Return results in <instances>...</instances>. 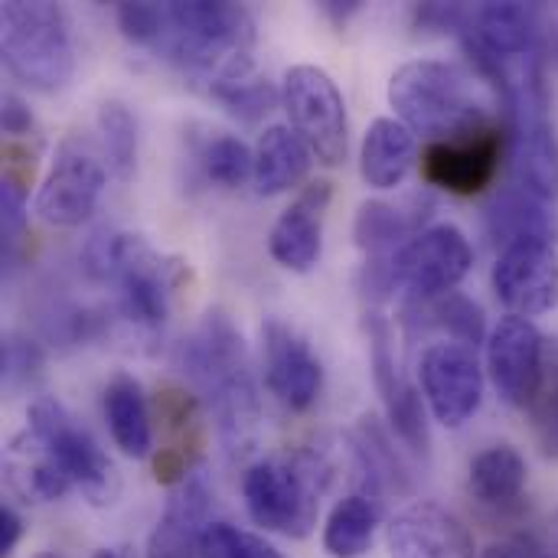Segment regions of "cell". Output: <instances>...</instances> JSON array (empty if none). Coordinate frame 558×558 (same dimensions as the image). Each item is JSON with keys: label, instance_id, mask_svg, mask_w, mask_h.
Wrapping results in <instances>:
<instances>
[{"label": "cell", "instance_id": "cell-24", "mask_svg": "<svg viewBox=\"0 0 558 558\" xmlns=\"http://www.w3.org/2000/svg\"><path fill=\"white\" fill-rule=\"evenodd\" d=\"M418 160V141L399 118H376L360 144V177L373 190H396Z\"/></svg>", "mask_w": 558, "mask_h": 558}, {"label": "cell", "instance_id": "cell-38", "mask_svg": "<svg viewBox=\"0 0 558 558\" xmlns=\"http://www.w3.org/2000/svg\"><path fill=\"white\" fill-rule=\"evenodd\" d=\"M39 366H43V356L33 343H26V340H7L3 343V379L7 383H23Z\"/></svg>", "mask_w": 558, "mask_h": 558}, {"label": "cell", "instance_id": "cell-1", "mask_svg": "<svg viewBox=\"0 0 558 558\" xmlns=\"http://www.w3.org/2000/svg\"><path fill=\"white\" fill-rule=\"evenodd\" d=\"M177 366L196 389L216 422L229 454H242L258 435V386L248 366V350L235 324L222 311H209L177 350Z\"/></svg>", "mask_w": 558, "mask_h": 558}, {"label": "cell", "instance_id": "cell-30", "mask_svg": "<svg viewBox=\"0 0 558 558\" xmlns=\"http://www.w3.org/2000/svg\"><path fill=\"white\" fill-rule=\"evenodd\" d=\"M487 229L500 245L520 239H556V219L549 216L546 203H539L520 186L504 190L494 199V206L487 209Z\"/></svg>", "mask_w": 558, "mask_h": 558}, {"label": "cell", "instance_id": "cell-12", "mask_svg": "<svg viewBox=\"0 0 558 558\" xmlns=\"http://www.w3.org/2000/svg\"><path fill=\"white\" fill-rule=\"evenodd\" d=\"M497 301L517 317H543L558 307V245L553 239H520L504 245L494 275Z\"/></svg>", "mask_w": 558, "mask_h": 558}, {"label": "cell", "instance_id": "cell-25", "mask_svg": "<svg viewBox=\"0 0 558 558\" xmlns=\"http://www.w3.org/2000/svg\"><path fill=\"white\" fill-rule=\"evenodd\" d=\"M101 405H105L108 432H111V441L118 445V451L134 461L150 458L154 428H150V412H147L141 383L128 373H114L105 386Z\"/></svg>", "mask_w": 558, "mask_h": 558}, {"label": "cell", "instance_id": "cell-18", "mask_svg": "<svg viewBox=\"0 0 558 558\" xmlns=\"http://www.w3.org/2000/svg\"><path fill=\"white\" fill-rule=\"evenodd\" d=\"M330 180H311L298 199L275 219L268 232V255L294 275L314 271L324 248V213L330 206Z\"/></svg>", "mask_w": 558, "mask_h": 558}, {"label": "cell", "instance_id": "cell-26", "mask_svg": "<svg viewBox=\"0 0 558 558\" xmlns=\"http://www.w3.org/2000/svg\"><path fill=\"white\" fill-rule=\"evenodd\" d=\"M383 526V497L356 490L343 497L324 523V553L330 558H363L373 553Z\"/></svg>", "mask_w": 558, "mask_h": 558}, {"label": "cell", "instance_id": "cell-19", "mask_svg": "<svg viewBox=\"0 0 558 558\" xmlns=\"http://www.w3.org/2000/svg\"><path fill=\"white\" fill-rule=\"evenodd\" d=\"M213 487L203 471H190L173 484L160 520L147 536L144 558H199L203 530L213 523Z\"/></svg>", "mask_w": 558, "mask_h": 558}, {"label": "cell", "instance_id": "cell-31", "mask_svg": "<svg viewBox=\"0 0 558 558\" xmlns=\"http://www.w3.org/2000/svg\"><path fill=\"white\" fill-rule=\"evenodd\" d=\"M98 134H101V150L118 180H131L137 167V121L131 108L118 98L105 101L98 108Z\"/></svg>", "mask_w": 558, "mask_h": 558}, {"label": "cell", "instance_id": "cell-17", "mask_svg": "<svg viewBox=\"0 0 558 558\" xmlns=\"http://www.w3.org/2000/svg\"><path fill=\"white\" fill-rule=\"evenodd\" d=\"M389 558H477L474 533L435 500H415L386 526Z\"/></svg>", "mask_w": 558, "mask_h": 558}, {"label": "cell", "instance_id": "cell-28", "mask_svg": "<svg viewBox=\"0 0 558 558\" xmlns=\"http://www.w3.org/2000/svg\"><path fill=\"white\" fill-rule=\"evenodd\" d=\"M392 428H383L376 415H363L350 428V448L356 458V468L363 474V490L383 497L386 490H409V471L392 448L389 438Z\"/></svg>", "mask_w": 558, "mask_h": 558}, {"label": "cell", "instance_id": "cell-11", "mask_svg": "<svg viewBox=\"0 0 558 558\" xmlns=\"http://www.w3.org/2000/svg\"><path fill=\"white\" fill-rule=\"evenodd\" d=\"M425 405L445 428L468 425L484 402V366L464 343H432L418 360Z\"/></svg>", "mask_w": 558, "mask_h": 558}, {"label": "cell", "instance_id": "cell-43", "mask_svg": "<svg viewBox=\"0 0 558 558\" xmlns=\"http://www.w3.org/2000/svg\"><path fill=\"white\" fill-rule=\"evenodd\" d=\"M88 558H134V553L128 546H101V549H95Z\"/></svg>", "mask_w": 558, "mask_h": 558}, {"label": "cell", "instance_id": "cell-16", "mask_svg": "<svg viewBox=\"0 0 558 558\" xmlns=\"http://www.w3.org/2000/svg\"><path fill=\"white\" fill-rule=\"evenodd\" d=\"M504 144L507 141L497 124L477 128L461 137L432 141L422 154V173L432 186H441L454 196H477L494 183Z\"/></svg>", "mask_w": 558, "mask_h": 558}, {"label": "cell", "instance_id": "cell-40", "mask_svg": "<svg viewBox=\"0 0 558 558\" xmlns=\"http://www.w3.org/2000/svg\"><path fill=\"white\" fill-rule=\"evenodd\" d=\"M3 134H10V137H23V134H29L33 131V111H29V105L20 98V95H13V92H7L3 95Z\"/></svg>", "mask_w": 558, "mask_h": 558}, {"label": "cell", "instance_id": "cell-9", "mask_svg": "<svg viewBox=\"0 0 558 558\" xmlns=\"http://www.w3.org/2000/svg\"><path fill=\"white\" fill-rule=\"evenodd\" d=\"M471 268H474L471 239L451 222L428 226L389 258L392 288L405 291L409 301H428L454 291L471 275Z\"/></svg>", "mask_w": 558, "mask_h": 558}, {"label": "cell", "instance_id": "cell-34", "mask_svg": "<svg viewBox=\"0 0 558 558\" xmlns=\"http://www.w3.org/2000/svg\"><path fill=\"white\" fill-rule=\"evenodd\" d=\"M530 422L539 451L558 461V340L546 343V366L539 389L530 402Z\"/></svg>", "mask_w": 558, "mask_h": 558}, {"label": "cell", "instance_id": "cell-21", "mask_svg": "<svg viewBox=\"0 0 558 558\" xmlns=\"http://www.w3.org/2000/svg\"><path fill=\"white\" fill-rule=\"evenodd\" d=\"M3 477L10 490L26 504H56L72 490L65 468L29 428L10 438L3 454Z\"/></svg>", "mask_w": 558, "mask_h": 558}, {"label": "cell", "instance_id": "cell-4", "mask_svg": "<svg viewBox=\"0 0 558 558\" xmlns=\"http://www.w3.org/2000/svg\"><path fill=\"white\" fill-rule=\"evenodd\" d=\"M82 265L95 281L114 284L118 311L128 324L157 330L170 317V301L186 265L160 255L144 235L98 232L82 252Z\"/></svg>", "mask_w": 558, "mask_h": 558}, {"label": "cell", "instance_id": "cell-27", "mask_svg": "<svg viewBox=\"0 0 558 558\" xmlns=\"http://www.w3.org/2000/svg\"><path fill=\"white\" fill-rule=\"evenodd\" d=\"M471 494L490 510H513L530 484L526 458L513 445H490L471 461Z\"/></svg>", "mask_w": 558, "mask_h": 558}, {"label": "cell", "instance_id": "cell-22", "mask_svg": "<svg viewBox=\"0 0 558 558\" xmlns=\"http://www.w3.org/2000/svg\"><path fill=\"white\" fill-rule=\"evenodd\" d=\"M474 46L494 62H513L536 56L539 10L530 3H484L471 13Z\"/></svg>", "mask_w": 558, "mask_h": 558}, {"label": "cell", "instance_id": "cell-6", "mask_svg": "<svg viewBox=\"0 0 558 558\" xmlns=\"http://www.w3.org/2000/svg\"><path fill=\"white\" fill-rule=\"evenodd\" d=\"M330 484V468L320 454L265 458L245 471L242 497L248 520L288 539H307L320 517V497Z\"/></svg>", "mask_w": 558, "mask_h": 558}, {"label": "cell", "instance_id": "cell-45", "mask_svg": "<svg viewBox=\"0 0 558 558\" xmlns=\"http://www.w3.org/2000/svg\"><path fill=\"white\" fill-rule=\"evenodd\" d=\"M546 558H556V556H553V553H546Z\"/></svg>", "mask_w": 558, "mask_h": 558}, {"label": "cell", "instance_id": "cell-41", "mask_svg": "<svg viewBox=\"0 0 558 558\" xmlns=\"http://www.w3.org/2000/svg\"><path fill=\"white\" fill-rule=\"evenodd\" d=\"M20 536H23V520H20V513H16L10 504H3V507H0V558L13 556Z\"/></svg>", "mask_w": 558, "mask_h": 558}, {"label": "cell", "instance_id": "cell-8", "mask_svg": "<svg viewBox=\"0 0 558 558\" xmlns=\"http://www.w3.org/2000/svg\"><path fill=\"white\" fill-rule=\"evenodd\" d=\"M281 105L291 128L307 141L314 157L327 167L347 160L350 121L340 85L320 65H291L281 82Z\"/></svg>", "mask_w": 558, "mask_h": 558}, {"label": "cell", "instance_id": "cell-20", "mask_svg": "<svg viewBox=\"0 0 558 558\" xmlns=\"http://www.w3.org/2000/svg\"><path fill=\"white\" fill-rule=\"evenodd\" d=\"M432 213H435V196L428 190H415L399 199H366L353 219V242L373 258L392 248L399 252L418 232H425Z\"/></svg>", "mask_w": 558, "mask_h": 558}, {"label": "cell", "instance_id": "cell-36", "mask_svg": "<svg viewBox=\"0 0 558 558\" xmlns=\"http://www.w3.org/2000/svg\"><path fill=\"white\" fill-rule=\"evenodd\" d=\"M114 20L128 43L157 49L167 33V3H118Z\"/></svg>", "mask_w": 558, "mask_h": 558}, {"label": "cell", "instance_id": "cell-5", "mask_svg": "<svg viewBox=\"0 0 558 558\" xmlns=\"http://www.w3.org/2000/svg\"><path fill=\"white\" fill-rule=\"evenodd\" d=\"M0 49L7 72L33 92H62L75 75V43L69 13L59 3H3Z\"/></svg>", "mask_w": 558, "mask_h": 558}, {"label": "cell", "instance_id": "cell-10", "mask_svg": "<svg viewBox=\"0 0 558 558\" xmlns=\"http://www.w3.org/2000/svg\"><path fill=\"white\" fill-rule=\"evenodd\" d=\"M108 170L101 163V154L85 137H65L56 150V160L39 183L36 193V216L46 226L72 229L82 226L105 193Z\"/></svg>", "mask_w": 558, "mask_h": 558}, {"label": "cell", "instance_id": "cell-14", "mask_svg": "<svg viewBox=\"0 0 558 558\" xmlns=\"http://www.w3.org/2000/svg\"><path fill=\"white\" fill-rule=\"evenodd\" d=\"M262 366L268 392L288 412H307L320 399L324 366L307 337L281 317L262 324Z\"/></svg>", "mask_w": 558, "mask_h": 558}, {"label": "cell", "instance_id": "cell-42", "mask_svg": "<svg viewBox=\"0 0 558 558\" xmlns=\"http://www.w3.org/2000/svg\"><path fill=\"white\" fill-rule=\"evenodd\" d=\"M320 10H324V13H330L337 23H347V20H350V13H356V10H360V0H347V3H340V0H324V3H320Z\"/></svg>", "mask_w": 558, "mask_h": 558}, {"label": "cell", "instance_id": "cell-46", "mask_svg": "<svg viewBox=\"0 0 558 558\" xmlns=\"http://www.w3.org/2000/svg\"><path fill=\"white\" fill-rule=\"evenodd\" d=\"M556 536H558V520H556Z\"/></svg>", "mask_w": 558, "mask_h": 558}, {"label": "cell", "instance_id": "cell-35", "mask_svg": "<svg viewBox=\"0 0 558 558\" xmlns=\"http://www.w3.org/2000/svg\"><path fill=\"white\" fill-rule=\"evenodd\" d=\"M199 558H284V553L258 533H245L232 523L213 520L203 530Z\"/></svg>", "mask_w": 558, "mask_h": 558}, {"label": "cell", "instance_id": "cell-29", "mask_svg": "<svg viewBox=\"0 0 558 558\" xmlns=\"http://www.w3.org/2000/svg\"><path fill=\"white\" fill-rule=\"evenodd\" d=\"M402 320L412 330H425V327H435L441 333H448L451 343H464V347H477L484 343L487 330H484V311L458 294V291H448V294H438V298H428V301H405L402 307Z\"/></svg>", "mask_w": 558, "mask_h": 558}, {"label": "cell", "instance_id": "cell-23", "mask_svg": "<svg viewBox=\"0 0 558 558\" xmlns=\"http://www.w3.org/2000/svg\"><path fill=\"white\" fill-rule=\"evenodd\" d=\"M252 150H255L252 186L258 196H281L301 186L314 163V150L291 124L265 128Z\"/></svg>", "mask_w": 558, "mask_h": 558}, {"label": "cell", "instance_id": "cell-32", "mask_svg": "<svg viewBox=\"0 0 558 558\" xmlns=\"http://www.w3.org/2000/svg\"><path fill=\"white\" fill-rule=\"evenodd\" d=\"M209 95L239 121L245 124H255L262 121L268 111H275V105L281 101V92L268 82V78H258L255 72L248 75H235V78H222V82H213L209 85Z\"/></svg>", "mask_w": 558, "mask_h": 558}, {"label": "cell", "instance_id": "cell-37", "mask_svg": "<svg viewBox=\"0 0 558 558\" xmlns=\"http://www.w3.org/2000/svg\"><path fill=\"white\" fill-rule=\"evenodd\" d=\"M0 222H3V245L13 248L26 229V190L13 173H3L0 183Z\"/></svg>", "mask_w": 558, "mask_h": 558}, {"label": "cell", "instance_id": "cell-39", "mask_svg": "<svg viewBox=\"0 0 558 558\" xmlns=\"http://www.w3.org/2000/svg\"><path fill=\"white\" fill-rule=\"evenodd\" d=\"M546 553H549V549H546L536 536L517 533V536H507V539L487 546L484 558H546Z\"/></svg>", "mask_w": 558, "mask_h": 558}, {"label": "cell", "instance_id": "cell-44", "mask_svg": "<svg viewBox=\"0 0 558 558\" xmlns=\"http://www.w3.org/2000/svg\"><path fill=\"white\" fill-rule=\"evenodd\" d=\"M33 558H65V556H62V553H36Z\"/></svg>", "mask_w": 558, "mask_h": 558}, {"label": "cell", "instance_id": "cell-2", "mask_svg": "<svg viewBox=\"0 0 558 558\" xmlns=\"http://www.w3.org/2000/svg\"><path fill=\"white\" fill-rule=\"evenodd\" d=\"M255 46V20L242 3L226 0H173L167 3V33L160 52L183 72L206 82L248 75Z\"/></svg>", "mask_w": 558, "mask_h": 558}, {"label": "cell", "instance_id": "cell-3", "mask_svg": "<svg viewBox=\"0 0 558 558\" xmlns=\"http://www.w3.org/2000/svg\"><path fill=\"white\" fill-rule=\"evenodd\" d=\"M481 78L448 59H412L389 78V105L415 134L448 141L494 124L481 98Z\"/></svg>", "mask_w": 558, "mask_h": 558}, {"label": "cell", "instance_id": "cell-15", "mask_svg": "<svg viewBox=\"0 0 558 558\" xmlns=\"http://www.w3.org/2000/svg\"><path fill=\"white\" fill-rule=\"evenodd\" d=\"M546 343L539 327L517 314L500 317L487 333V373L507 405L530 409L543 379Z\"/></svg>", "mask_w": 558, "mask_h": 558}, {"label": "cell", "instance_id": "cell-13", "mask_svg": "<svg viewBox=\"0 0 558 558\" xmlns=\"http://www.w3.org/2000/svg\"><path fill=\"white\" fill-rule=\"evenodd\" d=\"M366 333H369V363H373V379L386 405V422L392 435L412 451V454H428L432 435H428V412H425V396L402 376L399 360H396V337L392 327L383 314L366 317Z\"/></svg>", "mask_w": 558, "mask_h": 558}, {"label": "cell", "instance_id": "cell-7", "mask_svg": "<svg viewBox=\"0 0 558 558\" xmlns=\"http://www.w3.org/2000/svg\"><path fill=\"white\" fill-rule=\"evenodd\" d=\"M26 428L56 454V461L65 468L72 487L82 494L85 504L108 510L121 497V474L114 461L105 454V448L82 428L56 399H33L26 409Z\"/></svg>", "mask_w": 558, "mask_h": 558}, {"label": "cell", "instance_id": "cell-33", "mask_svg": "<svg viewBox=\"0 0 558 558\" xmlns=\"http://www.w3.org/2000/svg\"><path fill=\"white\" fill-rule=\"evenodd\" d=\"M199 163H203L206 180H213L222 190H239L252 180L255 150L235 134H216L203 144Z\"/></svg>", "mask_w": 558, "mask_h": 558}]
</instances>
